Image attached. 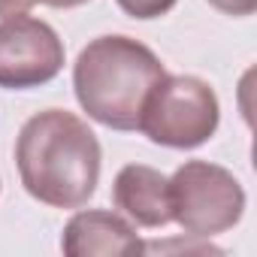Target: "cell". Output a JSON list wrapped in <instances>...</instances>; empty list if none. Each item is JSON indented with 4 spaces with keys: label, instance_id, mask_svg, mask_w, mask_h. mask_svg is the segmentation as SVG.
<instances>
[{
    "label": "cell",
    "instance_id": "7a4b0ae2",
    "mask_svg": "<svg viewBox=\"0 0 257 257\" xmlns=\"http://www.w3.org/2000/svg\"><path fill=\"white\" fill-rule=\"evenodd\" d=\"M167 76L161 58L140 40L109 34L91 40L73 67L79 106L103 127L140 131L143 106L152 88Z\"/></svg>",
    "mask_w": 257,
    "mask_h": 257
},
{
    "label": "cell",
    "instance_id": "6da1fadb",
    "mask_svg": "<svg viewBox=\"0 0 257 257\" xmlns=\"http://www.w3.org/2000/svg\"><path fill=\"white\" fill-rule=\"evenodd\" d=\"M100 143L67 109H46L25 121L16 167L25 191L52 209H82L100 182Z\"/></svg>",
    "mask_w": 257,
    "mask_h": 257
},
{
    "label": "cell",
    "instance_id": "9c48e42d",
    "mask_svg": "<svg viewBox=\"0 0 257 257\" xmlns=\"http://www.w3.org/2000/svg\"><path fill=\"white\" fill-rule=\"evenodd\" d=\"M209 4H212L218 13H224V16H236V19L251 16V13L257 10V0H209Z\"/></svg>",
    "mask_w": 257,
    "mask_h": 257
},
{
    "label": "cell",
    "instance_id": "30bf717a",
    "mask_svg": "<svg viewBox=\"0 0 257 257\" xmlns=\"http://www.w3.org/2000/svg\"><path fill=\"white\" fill-rule=\"evenodd\" d=\"M37 0H0V16L10 19V16H25Z\"/></svg>",
    "mask_w": 257,
    "mask_h": 257
},
{
    "label": "cell",
    "instance_id": "3957f363",
    "mask_svg": "<svg viewBox=\"0 0 257 257\" xmlns=\"http://www.w3.org/2000/svg\"><path fill=\"white\" fill-rule=\"evenodd\" d=\"M221 106L215 91L197 76H164L140 118V131L167 149H197L218 131Z\"/></svg>",
    "mask_w": 257,
    "mask_h": 257
},
{
    "label": "cell",
    "instance_id": "5b68a950",
    "mask_svg": "<svg viewBox=\"0 0 257 257\" xmlns=\"http://www.w3.org/2000/svg\"><path fill=\"white\" fill-rule=\"evenodd\" d=\"M64 70V43L52 25L31 16L0 22V88L28 91Z\"/></svg>",
    "mask_w": 257,
    "mask_h": 257
},
{
    "label": "cell",
    "instance_id": "ba28073f",
    "mask_svg": "<svg viewBox=\"0 0 257 257\" xmlns=\"http://www.w3.org/2000/svg\"><path fill=\"white\" fill-rule=\"evenodd\" d=\"M121 7V13H127L131 19H140V22H149V19H161L167 16L176 0H115Z\"/></svg>",
    "mask_w": 257,
    "mask_h": 257
},
{
    "label": "cell",
    "instance_id": "8992f818",
    "mask_svg": "<svg viewBox=\"0 0 257 257\" xmlns=\"http://www.w3.org/2000/svg\"><path fill=\"white\" fill-rule=\"evenodd\" d=\"M61 251L70 257H124L143 254L146 242L137 236L134 224L115 212L88 209L76 212L61 236Z\"/></svg>",
    "mask_w": 257,
    "mask_h": 257
},
{
    "label": "cell",
    "instance_id": "52a82bcc",
    "mask_svg": "<svg viewBox=\"0 0 257 257\" xmlns=\"http://www.w3.org/2000/svg\"><path fill=\"white\" fill-rule=\"evenodd\" d=\"M115 209L140 227H167L170 215V179L146 164H127L112 185Z\"/></svg>",
    "mask_w": 257,
    "mask_h": 257
},
{
    "label": "cell",
    "instance_id": "277c9868",
    "mask_svg": "<svg viewBox=\"0 0 257 257\" xmlns=\"http://www.w3.org/2000/svg\"><path fill=\"white\" fill-rule=\"evenodd\" d=\"M245 212L239 179L209 161H188L170 179V215L194 239L233 230Z\"/></svg>",
    "mask_w": 257,
    "mask_h": 257
},
{
    "label": "cell",
    "instance_id": "8fae6325",
    "mask_svg": "<svg viewBox=\"0 0 257 257\" xmlns=\"http://www.w3.org/2000/svg\"><path fill=\"white\" fill-rule=\"evenodd\" d=\"M37 4L55 7V10H73V7H82V4H88V0H37Z\"/></svg>",
    "mask_w": 257,
    "mask_h": 257
}]
</instances>
